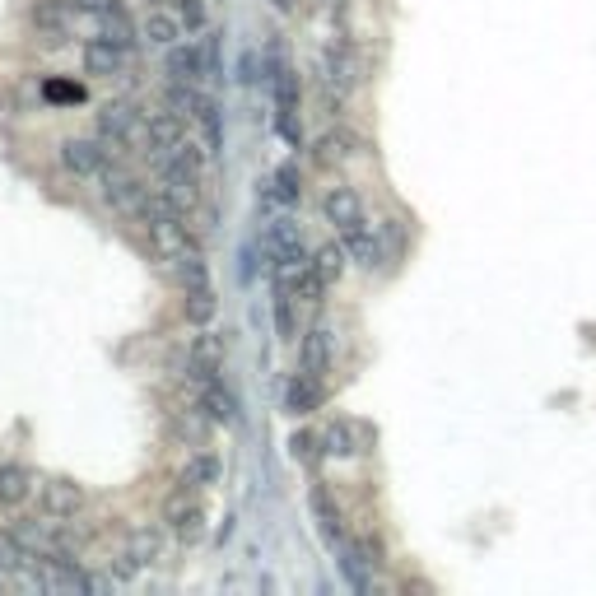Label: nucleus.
Instances as JSON below:
<instances>
[{"instance_id":"obj_33","label":"nucleus","mask_w":596,"mask_h":596,"mask_svg":"<svg viewBox=\"0 0 596 596\" xmlns=\"http://www.w3.org/2000/svg\"><path fill=\"white\" fill-rule=\"evenodd\" d=\"M47 103H84V84H70V80H47L42 84Z\"/></svg>"},{"instance_id":"obj_32","label":"nucleus","mask_w":596,"mask_h":596,"mask_svg":"<svg viewBox=\"0 0 596 596\" xmlns=\"http://www.w3.org/2000/svg\"><path fill=\"white\" fill-rule=\"evenodd\" d=\"M294 294L303 298V303H322V294H326V280H322V275H317V266H312V261H308V271H303V275H298V280H294Z\"/></svg>"},{"instance_id":"obj_25","label":"nucleus","mask_w":596,"mask_h":596,"mask_svg":"<svg viewBox=\"0 0 596 596\" xmlns=\"http://www.w3.org/2000/svg\"><path fill=\"white\" fill-rule=\"evenodd\" d=\"M345 261H350V252H345V243H326L312 252V266H317V275H322L326 285H336L340 275H345Z\"/></svg>"},{"instance_id":"obj_21","label":"nucleus","mask_w":596,"mask_h":596,"mask_svg":"<svg viewBox=\"0 0 596 596\" xmlns=\"http://www.w3.org/2000/svg\"><path fill=\"white\" fill-rule=\"evenodd\" d=\"M340 243H345L350 261H359L364 271H373V266L382 261V247H378V238L368 233V224H354V229H345V233H340Z\"/></svg>"},{"instance_id":"obj_29","label":"nucleus","mask_w":596,"mask_h":596,"mask_svg":"<svg viewBox=\"0 0 596 596\" xmlns=\"http://www.w3.org/2000/svg\"><path fill=\"white\" fill-rule=\"evenodd\" d=\"M103 38H112L117 42V47H126V52H131V47H136V24H131V19H126V10H112L108 19H103Z\"/></svg>"},{"instance_id":"obj_4","label":"nucleus","mask_w":596,"mask_h":596,"mask_svg":"<svg viewBox=\"0 0 596 596\" xmlns=\"http://www.w3.org/2000/svg\"><path fill=\"white\" fill-rule=\"evenodd\" d=\"M322 84H326V98H331L336 108H340V98L359 84V61H354V52H350V42L345 38L331 42V47L322 52Z\"/></svg>"},{"instance_id":"obj_1","label":"nucleus","mask_w":596,"mask_h":596,"mask_svg":"<svg viewBox=\"0 0 596 596\" xmlns=\"http://www.w3.org/2000/svg\"><path fill=\"white\" fill-rule=\"evenodd\" d=\"M271 84H275V126L289 145L303 140V126H298V75L280 61V52H271Z\"/></svg>"},{"instance_id":"obj_24","label":"nucleus","mask_w":596,"mask_h":596,"mask_svg":"<svg viewBox=\"0 0 596 596\" xmlns=\"http://www.w3.org/2000/svg\"><path fill=\"white\" fill-rule=\"evenodd\" d=\"M215 289L201 285V289H182V312H187V322L191 326H205L210 317H215Z\"/></svg>"},{"instance_id":"obj_8","label":"nucleus","mask_w":596,"mask_h":596,"mask_svg":"<svg viewBox=\"0 0 596 596\" xmlns=\"http://www.w3.org/2000/svg\"><path fill=\"white\" fill-rule=\"evenodd\" d=\"M187 140V131H182V117H177L173 108L168 112H145V149L149 154H173L177 145Z\"/></svg>"},{"instance_id":"obj_5","label":"nucleus","mask_w":596,"mask_h":596,"mask_svg":"<svg viewBox=\"0 0 596 596\" xmlns=\"http://www.w3.org/2000/svg\"><path fill=\"white\" fill-rule=\"evenodd\" d=\"M163 522H168V531L182 536V541H196V536L205 531V503L191 494V485H182L177 494H168V503H163Z\"/></svg>"},{"instance_id":"obj_19","label":"nucleus","mask_w":596,"mask_h":596,"mask_svg":"<svg viewBox=\"0 0 596 596\" xmlns=\"http://www.w3.org/2000/svg\"><path fill=\"white\" fill-rule=\"evenodd\" d=\"M33 494V475L19 461H0V508H19Z\"/></svg>"},{"instance_id":"obj_2","label":"nucleus","mask_w":596,"mask_h":596,"mask_svg":"<svg viewBox=\"0 0 596 596\" xmlns=\"http://www.w3.org/2000/svg\"><path fill=\"white\" fill-rule=\"evenodd\" d=\"M98 140L108 149L145 145V112H136L131 103H108L98 112Z\"/></svg>"},{"instance_id":"obj_23","label":"nucleus","mask_w":596,"mask_h":596,"mask_svg":"<svg viewBox=\"0 0 596 596\" xmlns=\"http://www.w3.org/2000/svg\"><path fill=\"white\" fill-rule=\"evenodd\" d=\"M340 569H345V583H350L354 592H368V569H373V564H368V555L359 550V541L340 545Z\"/></svg>"},{"instance_id":"obj_17","label":"nucleus","mask_w":596,"mask_h":596,"mask_svg":"<svg viewBox=\"0 0 596 596\" xmlns=\"http://www.w3.org/2000/svg\"><path fill=\"white\" fill-rule=\"evenodd\" d=\"M322 401H326V387H322V378H312V373H298V378L285 387V410L289 415H312Z\"/></svg>"},{"instance_id":"obj_18","label":"nucleus","mask_w":596,"mask_h":596,"mask_svg":"<svg viewBox=\"0 0 596 596\" xmlns=\"http://www.w3.org/2000/svg\"><path fill=\"white\" fill-rule=\"evenodd\" d=\"M308 503H312V517L322 522V536H326V541H331V545H345V522H340V508H336V499H331V489H326V485H312Z\"/></svg>"},{"instance_id":"obj_15","label":"nucleus","mask_w":596,"mask_h":596,"mask_svg":"<svg viewBox=\"0 0 596 596\" xmlns=\"http://www.w3.org/2000/svg\"><path fill=\"white\" fill-rule=\"evenodd\" d=\"M331 350H336V336H331L326 326H312L308 336H303V345H298V364H303V373L322 378L326 368H331Z\"/></svg>"},{"instance_id":"obj_31","label":"nucleus","mask_w":596,"mask_h":596,"mask_svg":"<svg viewBox=\"0 0 596 596\" xmlns=\"http://www.w3.org/2000/svg\"><path fill=\"white\" fill-rule=\"evenodd\" d=\"M289 452H294V461H303V466H317L322 461V434H294L289 438Z\"/></svg>"},{"instance_id":"obj_10","label":"nucleus","mask_w":596,"mask_h":596,"mask_svg":"<svg viewBox=\"0 0 596 596\" xmlns=\"http://www.w3.org/2000/svg\"><path fill=\"white\" fill-rule=\"evenodd\" d=\"M126 66V47H117L112 38H89L84 42V75H94V80H112V75H122Z\"/></svg>"},{"instance_id":"obj_26","label":"nucleus","mask_w":596,"mask_h":596,"mask_svg":"<svg viewBox=\"0 0 596 596\" xmlns=\"http://www.w3.org/2000/svg\"><path fill=\"white\" fill-rule=\"evenodd\" d=\"M359 154V140L350 136V131H326L322 140H317V159L322 163H345Z\"/></svg>"},{"instance_id":"obj_7","label":"nucleus","mask_w":596,"mask_h":596,"mask_svg":"<svg viewBox=\"0 0 596 596\" xmlns=\"http://www.w3.org/2000/svg\"><path fill=\"white\" fill-rule=\"evenodd\" d=\"M28 24H33V33H38L47 47H61L70 33L66 0H33V5H28Z\"/></svg>"},{"instance_id":"obj_28","label":"nucleus","mask_w":596,"mask_h":596,"mask_svg":"<svg viewBox=\"0 0 596 596\" xmlns=\"http://www.w3.org/2000/svg\"><path fill=\"white\" fill-rule=\"evenodd\" d=\"M275 331H280V340L298 336V326H294V289H289V285L275 289Z\"/></svg>"},{"instance_id":"obj_3","label":"nucleus","mask_w":596,"mask_h":596,"mask_svg":"<svg viewBox=\"0 0 596 596\" xmlns=\"http://www.w3.org/2000/svg\"><path fill=\"white\" fill-rule=\"evenodd\" d=\"M38 508L47 522H75L84 513V485H75L70 475H47L38 485Z\"/></svg>"},{"instance_id":"obj_20","label":"nucleus","mask_w":596,"mask_h":596,"mask_svg":"<svg viewBox=\"0 0 596 596\" xmlns=\"http://www.w3.org/2000/svg\"><path fill=\"white\" fill-rule=\"evenodd\" d=\"M266 187H271L266 191V205H298V196H303V173H298V163H280Z\"/></svg>"},{"instance_id":"obj_30","label":"nucleus","mask_w":596,"mask_h":596,"mask_svg":"<svg viewBox=\"0 0 596 596\" xmlns=\"http://www.w3.org/2000/svg\"><path fill=\"white\" fill-rule=\"evenodd\" d=\"M126 555L136 559L140 569H145V564H154V559L163 555V536L159 531H136V536H131V550H126Z\"/></svg>"},{"instance_id":"obj_34","label":"nucleus","mask_w":596,"mask_h":596,"mask_svg":"<svg viewBox=\"0 0 596 596\" xmlns=\"http://www.w3.org/2000/svg\"><path fill=\"white\" fill-rule=\"evenodd\" d=\"M177 14H182V24H187V33L205 28V0H177Z\"/></svg>"},{"instance_id":"obj_16","label":"nucleus","mask_w":596,"mask_h":596,"mask_svg":"<svg viewBox=\"0 0 596 596\" xmlns=\"http://www.w3.org/2000/svg\"><path fill=\"white\" fill-rule=\"evenodd\" d=\"M191 382H196V387H201L205 378H215L219 373V364H224V340L219 336H210V331H201V336L191 340Z\"/></svg>"},{"instance_id":"obj_14","label":"nucleus","mask_w":596,"mask_h":596,"mask_svg":"<svg viewBox=\"0 0 596 596\" xmlns=\"http://www.w3.org/2000/svg\"><path fill=\"white\" fill-rule=\"evenodd\" d=\"M196 406L210 415V424H238V401H233L229 387L215 378H205L201 387H196Z\"/></svg>"},{"instance_id":"obj_11","label":"nucleus","mask_w":596,"mask_h":596,"mask_svg":"<svg viewBox=\"0 0 596 596\" xmlns=\"http://www.w3.org/2000/svg\"><path fill=\"white\" fill-rule=\"evenodd\" d=\"M368 438H373V429H368V424H354V420H336L322 429L326 457H359L368 447Z\"/></svg>"},{"instance_id":"obj_22","label":"nucleus","mask_w":596,"mask_h":596,"mask_svg":"<svg viewBox=\"0 0 596 596\" xmlns=\"http://www.w3.org/2000/svg\"><path fill=\"white\" fill-rule=\"evenodd\" d=\"M215 480H219V457L215 452H196V457H187V466H182V485L210 489Z\"/></svg>"},{"instance_id":"obj_12","label":"nucleus","mask_w":596,"mask_h":596,"mask_svg":"<svg viewBox=\"0 0 596 596\" xmlns=\"http://www.w3.org/2000/svg\"><path fill=\"white\" fill-rule=\"evenodd\" d=\"M322 215L336 224L340 233L354 229V224H364V201H359V191L345 187V182H336V187L322 196Z\"/></svg>"},{"instance_id":"obj_13","label":"nucleus","mask_w":596,"mask_h":596,"mask_svg":"<svg viewBox=\"0 0 596 596\" xmlns=\"http://www.w3.org/2000/svg\"><path fill=\"white\" fill-rule=\"evenodd\" d=\"M182 14H168L163 5H149L145 24H140V38L149 42V47H177L182 42Z\"/></svg>"},{"instance_id":"obj_27","label":"nucleus","mask_w":596,"mask_h":596,"mask_svg":"<svg viewBox=\"0 0 596 596\" xmlns=\"http://www.w3.org/2000/svg\"><path fill=\"white\" fill-rule=\"evenodd\" d=\"M196 117H201V131H205V149H210V154H219V149H224V122H219V108L210 103V98H201Z\"/></svg>"},{"instance_id":"obj_9","label":"nucleus","mask_w":596,"mask_h":596,"mask_svg":"<svg viewBox=\"0 0 596 596\" xmlns=\"http://www.w3.org/2000/svg\"><path fill=\"white\" fill-rule=\"evenodd\" d=\"M210 70H215L210 66V52L196 47V42H177V47H168V75H173L177 84H201Z\"/></svg>"},{"instance_id":"obj_36","label":"nucleus","mask_w":596,"mask_h":596,"mask_svg":"<svg viewBox=\"0 0 596 596\" xmlns=\"http://www.w3.org/2000/svg\"><path fill=\"white\" fill-rule=\"evenodd\" d=\"M271 5H275V10H280V14H289V10H294V5H298V0H271Z\"/></svg>"},{"instance_id":"obj_35","label":"nucleus","mask_w":596,"mask_h":596,"mask_svg":"<svg viewBox=\"0 0 596 596\" xmlns=\"http://www.w3.org/2000/svg\"><path fill=\"white\" fill-rule=\"evenodd\" d=\"M80 14H94V19H108L112 10H122V0H75Z\"/></svg>"},{"instance_id":"obj_6","label":"nucleus","mask_w":596,"mask_h":596,"mask_svg":"<svg viewBox=\"0 0 596 596\" xmlns=\"http://www.w3.org/2000/svg\"><path fill=\"white\" fill-rule=\"evenodd\" d=\"M112 149L103 140H66L61 145V163H66L75 177H103L108 173Z\"/></svg>"},{"instance_id":"obj_37","label":"nucleus","mask_w":596,"mask_h":596,"mask_svg":"<svg viewBox=\"0 0 596 596\" xmlns=\"http://www.w3.org/2000/svg\"><path fill=\"white\" fill-rule=\"evenodd\" d=\"M149 5H168V0H149Z\"/></svg>"}]
</instances>
